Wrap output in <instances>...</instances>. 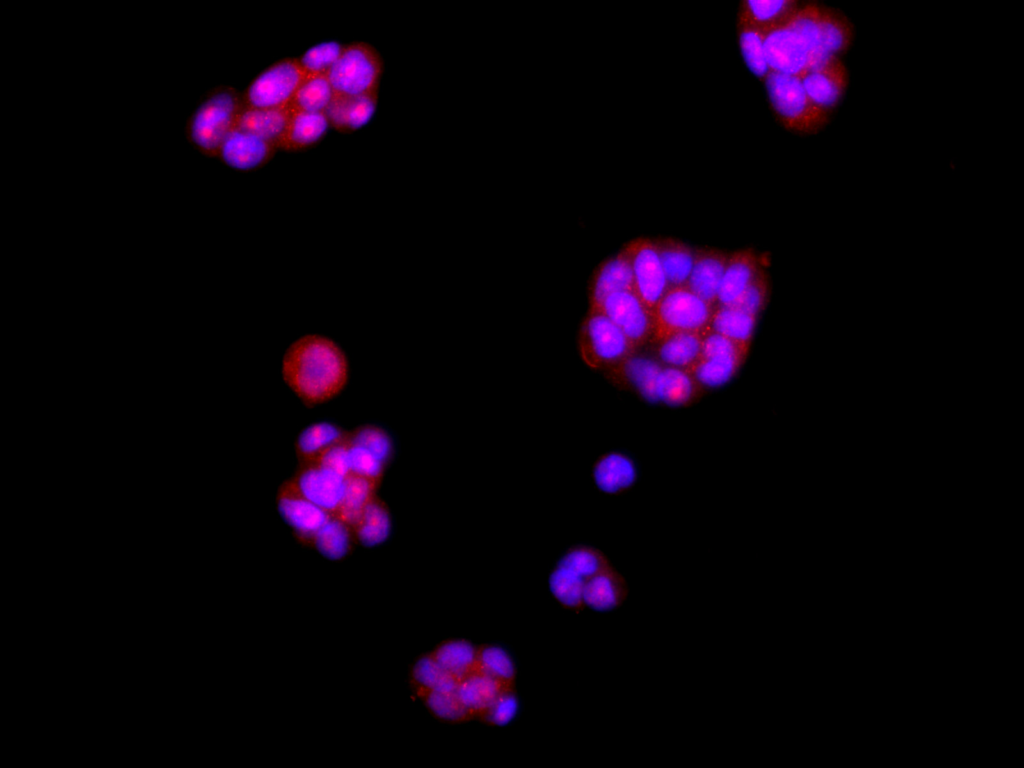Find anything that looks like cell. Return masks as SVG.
Wrapping results in <instances>:
<instances>
[{
	"mask_svg": "<svg viewBox=\"0 0 1024 768\" xmlns=\"http://www.w3.org/2000/svg\"><path fill=\"white\" fill-rule=\"evenodd\" d=\"M282 376L289 389L306 405L336 397L349 378L346 355L332 339L305 335L287 349Z\"/></svg>",
	"mask_w": 1024,
	"mask_h": 768,
	"instance_id": "1",
	"label": "cell"
},
{
	"mask_svg": "<svg viewBox=\"0 0 1024 768\" xmlns=\"http://www.w3.org/2000/svg\"><path fill=\"white\" fill-rule=\"evenodd\" d=\"M614 371L626 385L652 400L684 403L698 392V384L687 370L665 366L635 352Z\"/></svg>",
	"mask_w": 1024,
	"mask_h": 768,
	"instance_id": "2",
	"label": "cell"
},
{
	"mask_svg": "<svg viewBox=\"0 0 1024 768\" xmlns=\"http://www.w3.org/2000/svg\"><path fill=\"white\" fill-rule=\"evenodd\" d=\"M578 347L584 362L594 369L614 370L636 351L620 328L591 306L580 325Z\"/></svg>",
	"mask_w": 1024,
	"mask_h": 768,
	"instance_id": "3",
	"label": "cell"
},
{
	"mask_svg": "<svg viewBox=\"0 0 1024 768\" xmlns=\"http://www.w3.org/2000/svg\"><path fill=\"white\" fill-rule=\"evenodd\" d=\"M713 311V305L686 285L669 287L652 314L651 342L675 333H702L707 329Z\"/></svg>",
	"mask_w": 1024,
	"mask_h": 768,
	"instance_id": "4",
	"label": "cell"
},
{
	"mask_svg": "<svg viewBox=\"0 0 1024 768\" xmlns=\"http://www.w3.org/2000/svg\"><path fill=\"white\" fill-rule=\"evenodd\" d=\"M383 65L378 51L366 43L344 47L335 64L326 73L334 95L377 94Z\"/></svg>",
	"mask_w": 1024,
	"mask_h": 768,
	"instance_id": "5",
	"label": "cell"
},
{
	"mask_svg": "<svg viewBox=\"0 0 1024 768\" xmlns=\"http://www.w3.org/2000/svg\"><path fill=\"white\" fill-rule=\"evenodd\" d=\"M767 90L780 121L794 131L820 128L829 114L814 106L807 98L801 79L784 73L770 72Z\"/></svg>",
	"mask_w": 1024,
	"mask_h": 768,
	"instance_id": "6",
	"label": "cell"
},
{
	"mask_svg": "<svg viewBox=\"0 0 1024 768\" xmlns=\"http://www.w3.org/2000/svg\"><path fill=\"white\" fill-rule=\"evenodd\" d=\"M243 109V97L227 89L211 96L196 113L192 137L205 151L218 152L225 137L233 129Z\"/></svg>",
	"mask_w": 1024,
	"mask_h": 768,
	"instance_id": "7",
	"label": "cell"
},
{
	"mask_svg": "<svg viewBox=\"0 0 1024 768\" xmlns=\"http://www.w3.org/2000/svg\"><path fill=\"white\" fill-rule=\"evenodd\" d=\"M351 474L382 480L393 454L388 432L377 425L365 424L346 433Z\"/></svg>",
	"mask_w": 1024,
	"mask_h": 768,
	"instance_id": "8",
	"label": "cell"
},
{
	"mask_svg": "<svg viewBox=\"0 0 1024 768\" xmlns=\"http://www.w3.org/2000/svg\"><path fill=\"white\" fill-rule=\"evenodd\" d=\"M303 78L297 60L276 62L252 81L243 97V107L262 109L288 106Z\"/></svg>",
	"mask_w": 1024,
	"mask_h": 768,
	"instance_id": "9",
	"label": "cell"
},
{
	"mask_svg": "<svg viewBox=\"0 0 1024 768\" xmlns=\"http://www.w3.org/2000/svg\"><path fill=\"white\" fill-rule=\"evenodd\" d=\"M601 310L625 334L637 350L652 340V314L634 289L616 291L589 302Z\"/></svg>",
	"mask_w": 1024,
	"mask_h": 768,
	"instance_id": "10",
	"label": "cell"
},
{
	"mask_svg": "<svg viewBox=\"0 0 1024 768\" xmlns=\"http://www.w3.org/2000/svg\"><path fill=\"white\" fill-rule=\"evenodd\" d=\"M288 481L308 501L337 516L345 495L347 476L316 460H308L299 462Z\"/></svg>",
	"mask_w": 1024,
	"mask_h": 768,
	"instance_id": "11",
	"label": "cell"
},
{
	"mask_svg": "<svg viewBox=\"0 0 1024 768\" xmlns=\"http://www.w3.org/2000/svg\"><path fill=\"white\" fill-rule=\"evenodd\" d=\"M626 248L630 255L633 287L651 314L669 288L655 238L631 240Z\"/></svg>",
	"mask_w": 1024,
	"mask_h": 768,
	"instance_id": "12",
	"label": "cell"
},
{
	"mask_svg": "<svg viewBox=\"0 0 1024 768\" xmlns=\"http://www.w3.org/2000/svg\"><path fill=\"white\" fill-rule=\"evenodd\" d=\"M768 268L767 256L754 248L730 250L714 308L735 305L754 279Z\"/></svg>",
	"mask_w": 1024,
	"mask_h": 768,
	"instance_id": "13",
	"label": "cell"
},
{
	"mask_svg": "<svg viewBox=\"0 0 1024 768\" xmlns=\"http://www.w3.org/2000/svg\"><path fill=\"white\" fill-rule=\"evenodd\" d=\"M276 150L278 147L275 144L234 126L217 153L229 166L249 170L267 163Z\"/></svg>",
	"mask_w": 1024,
	"mask_h": 768,
	"instance_id": "14",
	"label": "cell"
},
{
	"mask_svg": "<svg viewBox=\"0 0 1024 768\" xmlns=\"http://www.w3.org/2000/svg\"><path fill=\"white\" fill-rule=\"evenodd\" d=\"M275 503L297 535L309 542L327 517L332 515L308 501L288 480L280 486Z\"/></svg>",
	"mask_w": 1024,
	"mask_h": 768,
	"instance_id": "15",
	"label": "cell"
},
{
	"mask_svg": "<svg viewBox=\"0 0 1024 768\" xmlns=\"http://www.w3.org/2000/svg\"><path fill=\"white\" fill-rule=\"evenodd\" d=\"M809 101L829 114L840 102L847 85V71L840 59L800 78Z\"/></svg>",
	"mask_w": 1024,
	"mask_h": 768,
	"instance_id": "16",
	"label": "cell"
},
{
	"mask_svg": "<svg viewBox=\"0 0 1024 768\" xmlns=\"http://www.w3.org/2000/svg\"><path fill=\"white\" fill-rule=\"evenodd\" d=\"M730 250L698 248L686 286L714 306Z\"/></svg>",
	"mask_w": 1024,
	"mask_h": 768,
	"instance_id": "17",
	"label": "cell"
},
{
	"mask_svg": "<svg viewBox=\"0 0 1024 768\" xmlns=\"http://www.w3.org/2000/svg\"><path fill=\"white\" fill-rule=\"evenodd\" d=\"M511 689V682L495 678L482 670L464 677L456 695L468 710L470 717L484 716L487 709L505 691Z\"/></svg>",
	"mask_w": 1024,
	"mask_h": 768,
	"instance_id": "18",
	"label": "cell"
},
{
	"mask_svg": "<svg viewBox=\"0 0 1024 768\" xmlns=\"http://www.w3.org/2000/svg\"><path fill=\"white\" fill-rule=\"evenodd\" d=\"M627 289H634V287L630 255L625 246L603 261L597 268L589 288V302Z\"/></svg>",
	"mask_w": 1024,
	"mask_h": 768,
	"instance_id": "19",
	"label": "cell"
},
{
	"mask_svg": "<svg viewBox=\"0 0 1024 768\" xmlns=\"http://www.w3.org/2000/svg\"><path fill=\"white\" fill-rule=\"evenodd\" d=\"M702 333H675L651 342L655 359L665 366L688 370L701 356Z\"/></svg>",
	"mask_w": 1024,
	"mask_h": 768,
	"instance_id": "20",
	"label": "cell"
},
{
	"mask_svg": "<svg viewBox=\"0 0 1024 768\" xmlns=\"http://www.w3.org/2000/svg\"><path fill=\"white\" fill-rule=\"evenodd\" d=\"M377 94L362 96L334 95L325 114L329 125L339 131H351L363 126L374 114Z\"/></svg>",
	"mask_w": 1024,
	"mask_h": 768,
	"instance_id": "21",
	"label": "cell"
},
{
	"mask_svg": "<svg viewBox=\"0 0 1024 768\" xmlns=\"http://www.w3.org/2000/svg\"><path fill=\"white\" fill-rule=\"evenodd\" d=\"M291 115L292 111L288 106L262 109L243 107L235 126L275 144L279 149Z\"/></svg>",
	"mask_w": 1024,
	"mask_h": 768,
	"instance_id": "22",
	"label": "cell"
},
{
	"mask_svg": "<svg viewBox=\"0 0 1024 768\" xmlns=\"http://www.w3.org/2000/svg\"><path fill=\"white\" fill-rule=\"evenodd\" d=\"M656 242L668 286L686 285L699 247L672 238H658Z\"/></svg>",
	"mask_w": 1024,
	"mask_h": 768,
	"instance_id": "23",
	"label": "cell"
},
{
	"mask_svg": "<svg viewBox=\"0 0 1024 768\" xmlns=\"http://www.w3.org/2000/svg\"><path fill=\"white\" fill-rule=\"evenodd\" d=\"M329 126L325 112H292L287 129L279 143V149L296 151L316 143Z\"/></svg>",
	"mask_w": 1024,
	"mask_h": 768,
	"instance_id": "24",
	"label": "cell"
},
{
	"mask_svg": "<svg viewBox=\"0 0 1024 768\" xmlns=\"http://www.w3.org/2000/svg\"><path fill=\"white\" fill-rule=\"evenodd\" d=\"M758 316L737 306L716 307L706 330L717 332L749 348Z\"/></svg>",
	"mask_w": 1024,
	"mask_h": 768,
	"instance_id": "25",
	"label": "cell"
},
{
	"mask_svg": "<svg viewBox=\"0 0 1024 768\" xmlns=\"http://www.w3.org/2000/svg\"><path fill=\"white\" fill-rule=\"evenodd\" d=\"M593 477L599 489L615 493L633 484L636 479V469L626 456L611 453L598 460L593 468Z\"/></svg>",
	"mask_w": 1024,
	"mask_h": 768,
	"instance_id": "26",
	"label": "cell"
},
{
	"mask_svg": "<svg viewBox=\"0 0 1024 768\" xmlns=\"http://www.w3.org/2000/svg\"><path fill=\"white\" fill-rule=\"evenodd\" d=\"M623 597L624 585L620 576L607 567L588 577L584 582V602L592 608H614Z\"/></svg>",
	"mask_w": 1024,
	"mask_h": 768,
	"instance_id": "27",
	"label": "cell"
},
{
	"mask_svg": "<svg viewBox=\"0 0 1024 768\" xmlns=\"http://www.w3.org/2000/svg\"><path fill=\"white\" fill-rule=\"evenodd\" d=\"M380 481L358 475L347 476L346 491L337 517L352 531V527L366 505L377 496Z\"/></svg>",
	"mask_w": 1024,
	"mask_h": 768,
	"instance_id": "28",
	"label": "cell"
},
{
	"mask_svg": "<svg viewBox=\"0 0 1024 768\" xmlns=\"http://www.w3.org/2000/svg\"><path fill=\"white\" fill-rule=\"evenodd\" d=\"M434 659L441 669L459 679L481 670L478 664V648L465 640H450L435 652Z\"/></svg>",
	"mask_w": 1024,
	"mask_h": 768,
	"instance_id": "29",
	"label": "cell"
},
{
	"mask_svg": "<svg viewBox=\"0 0 1024 768\" xmlns=\"http://www.w3.org/2000/svg\"><path fill=\"white\" fill-rule=\"evenodd\" d=\"M333 97L326 74L304 76L288 107L292 112H325Z\"/></svg>",
	"mask_w": 1024,
	"mask_h": 768,
	"instance_id": "30",
	"label": "cell"
},
{
	"mask_svg": "<svg viewBox=\"0 0 1024 768\" xmlns=\"http://www.w3.org/2000/svg\"><path fill=\"white\" fill-rule=\"evenodd\" d=\"M390 526L389 510L383 500L376 496L357 518L352 527V535L364 543L374 544L387 536Z\"/></svg>",
	"mask_w": 1024,
	"mask_h": 768,
	"instance_id": "31",
	"label": "cell"
},
{
	"mask_svg": "<svg viewBox=\"0 0 1024 768\" xmlns=\"http://www.w3.org/2000/svg\"><path fill=\"white\" fill-rule=\"evenodd\" d=\"M346 431L333 423H318L307 427L300 434L296 442V458L299 462L314 459L325 449L339 441Z\"/></svg>",
	"mask_w": 1024,
	"mask_h": 768,
	"instance_id": "32",
	"label": "cell"
},
{
	"mask_svg": "<svg viewBox=\"0 0 1024 768\" xmlns=\"http://www.w3.org/2000/svg\"><path fill=\"white\" fill-rule=\"evenodd\" d=\"M745 358L700 357L687 371L698 385L718 386L726 383L740 368Z\"/></svg>",
	"mask_w": 1024,
	"mask_h": 768,
	"instance_id": "33",
	"label": "cell"
},
{
	"mask_svg": "<svg viewBox=\"0 0 1024 768\" xmlns=\"http://www.w3.org/2000/svg\"><path fill=\"white\" fill-rule=\"evenodd\" d=\"M587 578L560 564L551 577V590L564 606L578 608L584 603V582Z\"/></svg>",
	"mask_w": 1024,
	"mask_h": 768,
	"instance_id": "34",
	"label": "cell"
},
{
	"mask_svg": "<svg viewBox=\"0 0 1024 768\" xmlns=\"http://www.w3.org/2000/svg\"><path fill=\"white\" fill-rule=\"evenodd\" d=\"M352 538L351 529L337 516L329 515L311 542L329 555L341 556L348 550Z\"/></svg>",
	"mask_w": 1024,
	"mask_h": 768,
	"instance_id": "35",
	"label": "cell"
},
{
	"mask_svg": "<svg viewBox=\"0 0 1024 768\" xmlns=\"http://www.w3.org/2000/svg\"><path fill=\"white\" fill-rule=\"evenodd\" d=\"M740 45L750 69L757 75L768 74L770 68L766 56L763 29L743 23Z\"/></svg>",
	"mask_w": 1024,
	"mask_h": 768,
	"instance_id": "36",
	"label": "cell"
},
{
	"mask_svg": "<svg viewBox=\"0 0 1024 768\" xmlns=\"http://www.w3.org/2000/svg\"><path fill=\"white\" fill-rule=\"evenodd\" d=\"M344 45L339 42H326L307 50L298 61L304 76L326 74L335 64Z\"/></svg>",
	"mask_w": 1024,
	"mask_h": 768,
	"instance_id": "37",
	"label": "cell"
},
{
	"mask_svg": "<svg viewBox=\"0 0 1024 768\" xmlns=\"http://www.w3.org/2000/svg\"><path fill=\"white\" fill-rule=\"evenodd\" d=\"M788 1H747L742 11V22L765 29L779 21L793 7Z\"/></svg>",
	"mask_w": 1024,
	"mask_h": 768,
	"instance_id": "38",
	"label": "cell"
},
{
	"mask_svg": "<svg viewBox=\"0 0 1024 768\" xmlns=\"http://www.w3.org/2000/svg\"><path fill=\"white\" fill-rule=\"evenodd\" d=\"M478 664L482 671L503 681L512 682L514 666L509 654L497 646L478 648Z\"/></svg>",
	"mask_w": 1024,
	"mask_h": 768,
	"instance_id": "39",
	"label": "cell"
},
{
	"mask_svg": "<svg viewBox=\"0 0 1024 768\" xmlns=\"http://www.w3.org/2000/svg\"><path fill=\"white\" fill-rule=\"evenodd\" d=\"M768 271L761 272L745 290L735 305L745 311L759 316L764 310L770 295Z\"/></svg>",
	"mask_w": 1024,
	"mask_h": 768,
	"instance_id": "40",
	"label": "cell"
},
{
	"mask_svg": "<svg viewBox=\"0 0 1024 768\" xmlns=\"http://www.w3.org/2000/svg\"><path fill=\"white\" fill-rule=\"evenodd\" d=\"M749 348L711 330L702 333L700 357H741L745 358Z\"/></svg>",
	"mask_w": 1024,
	"mask_h": 768,
	"instance_id": "41",
	"label": "cell"
},
{
	"mask_svg": "<svg viewBox=\"0 0 1024 768\" xmlns=\"http://www.w3.org/2000/svg\"><path fill=\"white\" fill-rule=\"evenodd\" d=\"M428 704L432 712L444 720H466L470 717L468 710L453 693L431 690Z\"/></svg>",
	"mask_w": 1024,
	"mask_h": 768,
	"instance_id": "42",
	"label": "cell"
},
{
	"mask_svg": "<svg viewBox=\"0 0 1024 768\" xmlns=\"http://www.w3.org/2000/svg\"><path fill=\"white\" fill-rule=\"evenodd\" d=\"M517 711V698L509 689L502 693L484 714L485 720L493 724L510 721Z\"/></svg>",
	"mask_w": 1024,
	"mask_h": 768,
	"instance_id": "43",
	"label": "cell"
}]
</instances>
